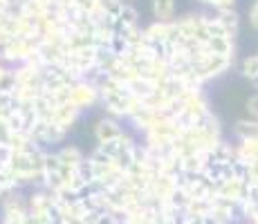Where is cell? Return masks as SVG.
<instances>
[{
  "instance_id": "obj_26",
  "label": "cell",
  "mask_w": 258,
  "mask_h": 224,
  "mask_svg": "<svg viewBox=\"0 0 258 224\" xmlns=\"http://www.w3.org/2000/svg\"><path fill=\"white\" fill-rule=\"evenodd\" d=\"M198 3H200V5H207V0H198Z\"/></svg>"
},
{
  "instance_id": "obj_9",
  "label": "cell",
  "mask_w": 258,
  "mask_h": 224,
  "mask_svg": "<svg viewBox=\"0 0 258 224\" xmlns=\"http://www.w3.org/2000/svg\"><path fill=\"white\" fill-rule=\"evenodd\" d=\"M168 29H171V23L153 21L151 25H146V27H144V36H146L148 45H153V43H166Z\"/></svg>"
},
{
  "instance_id": "obj_22",
  "label": "cell",
  "mask_w": 258,
  "mask_h": 224,
  "mask_svg": "<svg viewBox=\"0 0 258 224\" xmlns=\"http://www.w3.org/2000/svg\"><path fill=\"white\" fill-rule=\"evenodd\" d=\"M249 25L258 32V0H254L249 7Z\"/></svg>"
},
{
  "instance_id": "obj_3",
  "label": "cell",
  "mask_w": 258,
  "mask_h": 224,
  "mask_svg": "<svg viewBox=\"0 0 258 224\" xmlns=\"http://www.w3.org/2000/svg\"><path fill=\"white\" fill-rule=\"evenodd\" d=\"M126 132L121 128V123L112 117H101L97 123H94V139L97 143H106V141H115L121 134Z\"/></svg>"
},
{
  "instance_id": "obj_8",
  "label": "cell",
  "mask_w": 258,
  "mask_h": 224,
  "mask_svg": "<svg viewBox=\"0 0 258 224\" xmlns=\"http://www.w3.org/2000/svg\"><path fill=\"white\" fill-rule=\"evenodd\" d=\"M153 16L160 23H175V0H153Z\"/></svg>"
},
{
  "instance_id": "obj_27",
  "label": "cell",
  "mask_w": 258,
  "mask_h": 224,
  "mask_svg": "<svg viewBox=\"0 0 258 224\" xmlns=\"http://www.w3.org/2000/svg\"><path fill=\"white\" fill-rule=\"evenodd\" d=\"M0 41H3V32H0Z\"/></svg>"
},
{
  "instance_id": "obj_13",
  "label": "cell",
  "mask_w": 258,
  "mask_h": 224,
  "mask_svg": "<svg viewBox=\"0 0 258 224\" xmlns=\"http://www.w3.org/2000/svg\"><path fill=\"white\" fill-rule=\"evenodd\" d=\"M198 126H200L202 130L209 134L211 139H216V141H222V126H220V119H218L213 112L207 114V117L202 119V121L198 123Z\"/></svg>"
},
{
  "instance_id": "obj_5",
  "label": "cell",
  "mask_w": 258,
  "mask_h": 224,
  "mask_svg": "<svg viewBox=\"0 0 258 224\" xmlns=\"http://www.w3.org/2000/svg\"><path fill=\"white\" fill-rule=\"evenodd\" d=\"M79 114H81V110L74 108L72 103H68V106H61L56 112H54V119L49 123H54V126H58V128H63V130L70 132V128L77 123Z\"/></svg>"
},
{
  "instance_id": "obj_12",
  "label": "cell",
  "mask_w": 258,
  "mask_h": 224,
  "mask_svg": "<svg viewBox=\"0 0 258 224\" xmlns=\"http://www.w3.org/2000/svg\"><path fill=\"white\" fill-rule=\"evenodd\" d=\"M58 157H61L63 166H70V168H77L79 164L86 159V155H83V151L79 146H72V143H68V146H63L61 151H56Z\"/></svg>"
},
{
  "instance_id": "obj_20",
  "label": "cell",
  "mask_w": 258,
  "mask_h": 224,
  "mask_svg": "<svg viewBox=\"0 0 258 224\" xmlns=\"http://www.w3.org/2000/svg\"><path fill=\"white\" fill-rule=\"evenodd\" d=\"M245 110H247V117L258 121V92L251 94V97L245 101Z\"/></svg>"
},
{
  "instance_id": "obj_16",
  "label": "cell",
  "mask_w": 258,
  "mask_h": 224,
  "mask_svg": "<svg viewBox=\"0 0 258 224\" xmlns=\"http://www.w3.org/2000/svg\"><path fill=\"white\" fill-rule=\"evenodd\" d=\"M240 72H242V77H245V79L254 81V79L258 77V54H249V56L242 58Z\"/></svg>"
},
{
  "instance_id": "obj_18",
  "label": "cell",
  "mask_w": 258,
  "mask_h": 224,
  "mask_svg": "<svg viewBox=\"0 0 258 224\" xmlns=\"http://www.w3.org/2000/svg\"><path fill=\"white\" fill-rule=\"evenodd\" d=\"M18 90V81H16V74H14V69L9 67V72L5 74L3 79H0V92L5 94H14Z\"/></svg>"
},
{
  "instance_id": "obj_4",
  "label": "cell",
  "mask_w": 258,
  "mask_h": 224,
  "mask_svg": "<svg viewBox=\"0 0 258 224\" xmlns=\"http://www.w3.org/2000/svg\"><path fill=\"white\" fill-rule=\"evenodd\" d=\"M211 16L216 18V21L220 23L222 27L227 29V32H229L231 38L238 36V29H240V16H238V12H236L234 7H229V9H216Z\"/></svg>"
},
{
  "instance_id": "obj_2",
  "label": "cell",
  "mask_w": 258,
  "mask_h": 224,
  "mask_svg": "<svg viewBox=\"0 0 258 224\" xmlns=\"http://www.w3.org/2000/svg\"><path fill=\"white\" fill-rule=\"evenodd\" d=\"M97 101H101V94L94 83L90 81H79L72 86V92H70V103L79 110H86V108L94 106Z\"/></svg>"
},
{
  "instance_id": "obj_1",
  "label": "cell",
  "mask_w": 258,
  "mask_h": 224,
  "mask_svg": "<svg viewBox=\"0 0 258 224\" xmlns=\"http://www.w3.org/2000/svg\"><path fill=\"white\" fill-rule=\"evenodd\" d=\"M193 67H196L198 77L202 79V81H211V79L220 77L222 72H227V69L231 67V58H225V56H216V54H207L202 61L193 63Z\"/></svg>"
},
{
  "instance_id": "obj_21",
  "label": "cell",
  "mask_w": 258,
  "mask_h": 224,
  "mask_svg": "<svg viewBox=\"0 0 258 224\" xmlns=\"http://www.w3.org/2000/svg\"><path fill=\"white\" fill-rule=\"evenodd\" d=\"M207 7H211L213 12L216 9H229L234 7V0H207Z\"/></svg>"
},
{
  "instance_id": "obj_15",
  "label": "cell",
  "mask_w": 258,
  "mask_h": 224,
  "mask_svg": "<svg viewBox=\"0 0 258 224\" xmlns=\"http://www.w3.org/2000/svg\"><path fill=\"white\" fill-rule=\"evenodd\" d=\"M238 155L245 162H254L258 159V137L247 139V141H238Z\"/></svg>"
},
{
  "instance_id": "obj_6",
  "label": "cell",
  "mask_w": 258,
  "mask_h": 224,
  "mask_svg": "<svg viewBox=\"0 0 258 224\" xmlns=\"http://www.w3.org/2000/svg\"><path fill=\"white\" fill-rule=\"evenodd\" d=\"M207 47H209V52H211V54H216V56H225V58H231V61H234V52H236L234 38H229V36L209 38Z\"/></svg>"
},
{
  "instance_id": "obj_25",
  "label": "cell",
  "mask_w": 258,
  "mask_h": 224,
  "mask_svg": "<svg viewBox=\"0 0 258 224\" xmlns=\"http://www.w3.org/2000/svg\"><path fill=\"white\" fill-rule=\"evenodd\" d=\"M3 197H5V193H3V191H0V202H3Z\"/></svg>"
},
{
  "instance_id": "obj_7",
  "label": "cell",
  "mask_w": 258,
  "mask_h": 224,
  "mask_svg": "<svg viewBox=\"0 0 258 224\" xmlns=\"http://www.w3.org/2000/svg\"><path fill=\"white\" fill-rule=\"evenodd\" d=\"M126 90L133 94V97L142 99V101H148V99L153 97V92H155V90H157V86H155V83H151V81H148V79L137 77V79H133V81L128 83Z\"/></svg>"
},
{
  "instance_id": "obj_24",
  "label": "cell",
  "mask_w": 258,
  "mask_h": 224,
  "mask_svg": "<svg viewBox=\"0 0 258 224\" xmlns=\"http://www.w3.org/2000/svg\"><path fill=\"white\" fill-rule=\"evenodd\" d=\"M7 72H9V65H7V63H5V61H0V79H3Z\"/></svg>"
},
{
  "instance_id": "obj_23",
  "label": "cell",
  "mask_w": 258,
  "mask_h": 224,
  "mask_svg": "<svg viewBox=\"0 0 258 224\" xmlns=\"http://www.w3.org/2000/svg\"><path fill=\"white\" fill-rule=\"evenodd\" d=\"M23 224H45V222H43L38 215H34V213H27V215H25V222H23Z\"/></svg>"
},
{
  "instance_id": "obj_17",
  "label": "cell",
  "mask_w": 258,
  "mask_h": 224,
  "mask_svg": "<svg viewBox=\"0 0 258 224\" xmlns=\"http://www.w3.org/2000/svg\"><path fill=\"white\" fill-rule=\"evenodd\" d=\"M123 5H126L123 0H99V9H101L106 16H110V18H119Z\"/></svg>"
},
{
  "instance_id": "obj_14",
  "label": "cell",
  "mask_w": 258,
  "mask_h": 224,
  "mask_svg": "<svg viewBox=\"0 0 258 224\" xmlns=\"http://www.w3.org/2000/svg\"><path fill=\"white\" fill-rule=\"evenodd\" d=\"M117 25L119 27H137V25H140V14H137V9L126 3L117 18Z\"/></svg>"
},
{
  "instance_id": "obj_11",
  "label": "cell",
  "mask_w": 258,
  "mask_h": 224,
  "mask_svg": "<svg viewBox=\"0 0 258 224\" xmlns=\"http://www.w3.org/2000/svg\"><path fill=\"white\" fill-rule=\"evenodd\" d=\"M12 69H14V74H16L18 86H34V83H41V74L43 72H38L36 67L27 65V63H21V65H16Z\"/></svg>"
},
{
  "instance_id": "obj_10",
  "label": "cell",
  "mask_w": 258,
  "mask_h": 224,
  "mask_svg": "<svg viewBox=\"0 0 258 224\" xmlns=\"http://www.w3.org/2000/svg\"><path fill=\"white\" fill-rule=\"evenodd\" d=\"M234 132L238 137V141H247V139H256L258 137V121L256 119H238L234 123Z\"/></svg>"
},
{
  "instance_id": "obj_19",
  "label": "cell",
  "mask_w": 258,
  "mask_h": 224,
  "mask_svg": "<svg viewBox=\"0 0 258 224\" xmlns=\"http://www.w3.org/2000/svg\"><path fill=\"white\" fill-rule=\"evenodd\" d=\"M63 168V162L58 157V153L54 151H47L45 153V173H58Z\"/></svg>"
}]
</instances>
